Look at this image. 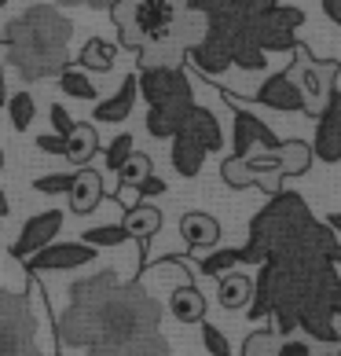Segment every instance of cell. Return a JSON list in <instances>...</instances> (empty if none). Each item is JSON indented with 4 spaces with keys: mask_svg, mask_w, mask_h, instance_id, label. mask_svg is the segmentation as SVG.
Wrapping results in <instances>:
<instances>
[{
    "mask_svg": "<svg viewBox=\"0 0 341 356\" xmlns=\"http://www.w3.org/2000/svg\"><path fill=\"white\" fill-rule=\"evenodd\" d=\"M96 151H99V136H96V129H92V125H77L74 133L67 136V154H63V158L81 169V165H88V162H92V154H96Z\"/></svg>",
    "mask_w": 341,
    "mask_h": 356,
    "instance_id": "cell-27",
    "label": "cell"
},
{
    "mask_svg": "<svg viewBox=\"0 0 341 356\" xmlns=\"http://www.w3.org/2000/svg\"><path fill=\"white\" fill-rule=\"evenodd\" d=\"M125 232L133 235V239H140V243H151L154 235L162 232V209L158 206H151L147 199L143 202H136V206H128L125 209Z\"/></svg>",
    "mask_w": 341,
    "mask_h": 356,
    "instance_id": "cell-20",
    "label": "cell"
},
{
    "mask_svg": "<svg viewBox=\"0 0 341 356\" xmlns=\"http://www.w3.org/2000/svg\"><path fill=\"white\" fill-rule=\"evenodd\" d=\"M231 59H235V67L246 70V74H260V70L268 67V51L257 44V37H253L250 30H239V33H235Z\"/></svg>",
    "mask_w": 341,
    "mask_h": 356,
    "instance_id": "cell-25",
    "label": "cell"
},
{
    "mask_svg": "<svg viewBox=\"0 0 341 356\" xmlns=\"http://www.w3.org/2000/svg\"><path fill=\"white\" fill-rule=\"evenodd\" d=\"M235 265H242V250H213V254H206V257L199 261V272L220 280V275L231 272Z\"/></svg>",
    "mask_w": 341,
    "mask_h": 356,
    "instance_id": "cell-32",
    "label": "cell"
},
{
    "mask_svg": "<svg viewBox=\"0 0 341 356\" xmlns=\"http://www.w3.org/2000/svg\"><path fill=\"white\" fill-rule=\"evenodd\" d=\"M125 239H133V235L125 232V224H103V228H88V232H81V243H88V246H122Z\"/></svg>",
    "mask_w": 341,
    "mask_h": 356,
    "instance_id": "cell-34",
    "label": "cell"
},
{
    "mask_svg": "<svg viewBox=\"0 0 341 356\" xmlns=\"http://www.w3.org/2000/svg\"><path fill=\"white\" fill-rule=\"evenodd\" d=\"M206 147H199L191 136H183L176 133L173 136V151H169V162H173V169L180 177H199L202 173V165H206Z\"/></svg>",
    "mask_w": 341,
    "mask_h": 356,
    "instance_id": "cell-22",
    "label": "cell"
},
{
    "mask_svg": "<svg viewBox=\"0 0 341 356\" xmlns=\"http://www.w3.org/2000/svg\"><path fill=\"white\" fill-rule=\"evenodd\" d=\"M70 37L74 22L63 15L56 4H30L8 22L4 37V63H11L22 81H44V77H59L70 63Z\"/></svg>",
    "mask_w": 341,
    "mask_h": 356,
    "instance_id": "cell-1",
    "label": "cell"
},
{
    "mask_svg": "<svg viewBox=\"0 0 341 356\" xmlns=\"http://www.w3.org/2000/svg\"><path fill=\"white\" fill-rule=\"evenodd\" d=\"M326 224H331L334 232H341V213H331V217H326Z\"/></svg>",
    "mask_w": 341,
    "mask_h": 356,
    "instance_id": "cell-47",
    "label": "cell"
},
{
    "mask_svg": "<svg viewBox=\"0 0 341 356\" xmlns=\"http://www.w3.org/2000/svg\"><path fill=\"white\" fill-rule=\"evenodd\" d=\"M103 202V177L96 173V169H88V165H81L74 173V188H70V209L74 213H92Z\"/></svg>",
    "mask_w": 341,
    "mask_h": 356,
    "instance_id": "cell-19",
    "label": "cell"
},
{
    "mask_svg": "<svg viewBox=\"0 0 341 356\" xmlns=\"http://www.w3.org/2000/svg\"><path fill=\"white\" fill-rule=\"evenodd\" d=\"M217 301H220V305H224V309H246V305H250V301H253V280H250V275H242V272H224V275H220V283H217Z\"/></svg>",
    "mask_w": 341,
    "mask_h": 356,
    "instance_id": "cell-21",
    "label": "cell"
},
{
    "mask_svg": "<svg viewBox=\"0 0 341 356\" xmlns=\"http://www.w3.org/2000/svg\"><path fill=\"white\" fill-rule=\"evenodd\" d=\"M316 140H312V151H316V158H323V162H341V92L334 88L331 99H326V107L316 114Z\"/></svg>",
    "mask_w": 341,
    "mask_h": 356,
    "instance_id": "cell-12",
    "label": "cell"
},
{
    "mask_svg": "<svg viewBox=\"0 0 341 356\" xmlns=\"http://www.w3.org/2000/svg\"><path fill=\"white\" fill-rule=\"evenodd\" d=\"M136 81H140V96L147 99V107L165 103L173 96H191V81L180 67H140Z\"/></svg>",
    "mask_w": 341,
    "mask_h": 356,
    "instance_id": "cell-10",
    "label": "cell"
},
{
    "mask_svg": "<svg viewBox=\"0 0 341 356\" xmlns=\"http://www.w3.org/2000/svg\"><path fill=\"white\" fill-rule=\"evenodd\" d=\"M275 154H279L283 177H305L312 169V162H316V151H312V143H305V140H283L279 147H275Z\"/></svg>",
    "mask_w": 341,
    "mask_h": 356,
    "instance_id": "cell-23",
    "label": "cell"
},
{
    "mask_svg": "<svg viewBox=\"0 0 341 356\" xmlns=\"http://www.w3.org/2000/svg\"><path fill=\"white\" fill-rule=\"evenodd\" d=\"M37 320L30 298L0 290V356H41L37 349Z\"/></svg>",
    "mask_w": 341,
    "mask_h": 356,
    "instance_id": "cell-5",
    "label": "cell"
},
{
    "mask_svg": "<svg viewBox=\"0 0 341 356\" xmlns=\"http://www.w3.org/2000/svg\"><path fill=\"white\" fill-rule=\"evenodd\" d=\"M319 4H323V15L341 30V0H319Z\"/></svg>",
    "mask_w": 341,
    "mask_h": 356,
    "instance_id": "cell-44",
    "label": "cell"
},
{
    "mask_svg": "<svg viewBox=\"0 0 341 356\" xmlns=\"http://www.w3.org/2000/svg\"><path fill=\"white\" fill-rule=\"evenodd\" d=\"M312 224H316V217H312V209L301 195H294V191L272 195V202L250 220V243L242 246V261L265 265L275 250L301 239Z\"/></svg>",
    "mask_w": 341,
    "mask_h": 356,
    "instance_id": "cell-2",
    "label": "cell"
},
{
    "mask_svg": "<svg viewBox=\"0 0 341 356\" xmlns=\"http://www.w3.org/2000/svg\"><path fill=\"white\" fill-rule=\"evenodd\" d=\"M88 356H173V349L158 331H151L128 341H99V346L88 349Z\"/></svg>",
    "mask_w": 341,
    "mask_h": 356,
    "instance_id": "cell-16",
    "label": "cell"
},
{
    "mask_svg": "<svg viewBox=\"0 0 341 356\" xmlns=\"http://www.w3.org/2000/svg\"><path fill=\"white\" fill-rule=\"evenodd\" d=\"M191 107H194L191 96H173L165 103H154V107H147V133L154 140H173L188 122Z\"/></svg>",
    "mask_w": 341,
    "mask_h": 356,
    "instance_id": "cell-14",
    "label": "cell"
},
{
    "mask_svg": "<svg viewBox=\"0 0 341 356\" xmlns=\"http://www.w3.org/2000/svg\"><path fill=\"white\" fill-rule=\"evenodd\" d=\"M8 122L15 133H26V129L33 125V118H37V99H33V92H15V96H8Z\"/></svg>",
    "mask_w": 341,
    "mask_h": 356,
    "instance_id": "cell-29",
    "label": "cell"
},
{
    "mask_svg": "<svg viewBox=\"0 0 341 356\" xmlns=\"http://www.w3.org/2000/svg\"><path fill=\"white\" fill-rule=\"evenodd\" d=\"M117 59V44L103 41V37H88L81 56H77V63H81V70H96V74H107L114 67Z\"/></svg>",
    "mask_w": 341,
    "mask_h": 356,
    "instance_id": "cell-26",
    "label": "cell"
},
{
    "mask_svg": "<svg viewBox=\"0 0 341 356\" xmlns=\"http://www.w3.org/2000/svg\"><path fill=\"white\" fill-rule=\"evenodd\" d=\"M257 103H260V107L279 111V114H305V96H301V88L290 77V70L272 74L268 81L257 88Z\"/></svg>",
    "mask_w": 341,
    "mask_h": 356,
    "instance_id": "cell-13",
    "label": "cell"
},
{
    "mask_svg": "<svg viewBox=\"0 0 341 356\" xmlns=\"http://www.w3.org/2000/svg\"><path fill=\"white\" fill-rule=\"evenodd\" d=\"M180 133H183V136H191V140L199 143V147H206L209 154L224 147V129H220L217 114H213V111H206V107H191V114H188V122H183Z\"/></svg>",
    "mask_w": 341,
    "mask_h": 356,
    "instance_id": "cell-17",
    "label": "cell"
},
{
    "mask_svg": "<svg viewBox=\"0 0 341 356\" xmlns=\"http://www.w3.org/2000/svg\"><path fill=\"white\" fill-rule=\"evenodd\" d=\"M37 151H44V154H67V136H59V133L37 136Z\"/></svg>",
    "mask_w": 341,
    "mask_h": 356,
    "instance_id": "cell-41",
    "label": "cell"
},
{
    "mask_svg": "<svg viewBox=\"0 0 341 356\" xmlns=\"http://www.w3.org/2000/svg\"><path fill=\"white\" fill-rule=\"evenodd\" d=\"M279 4V0H235L231 4V19L242 26V30H253V26L268 15V11Z\"/></svg>",
    "mask_w": 341,
    "mask_h": 356,
    "instance_id": "cell-30",
    "label": "cell"
},
{
    "mask_svg": "<svg viewBox=\"0 0 341 356\" xmlns=\"http://www.w3.org/2000/svg\"><path fill=\"white\" fill-rule=\"evenodd\" d=\"M301 22H305V15H301L297 8L275 4L250 33L257 37V44L265 48V51H294V48H297V30H301Z\"/></svg>",
    "mask_w": 341,
    "mask_h": 356,
    "instance_id": "cell-7",
    "label": "cell"
},
{
    "mask_svg": "<svg viewBox=\"0 0 341 356\" xmlns=\"http://www.w3.org/2000/svg\"><path fill=\"white\" fill-rule=\"evenodd\" d=\"M48 118H51V129H56L59 136H70L74 129H77V122L67 114V107H59V103H51V111H48Z\"/></svg>",
    "mask_w": 341,
    "mask_h": 356,
    "instance_id": "cell-40",
    "label": "cell"
},
{
    "mask_svg": "<svg viewBox=\"0 0 341 356\" xmlns=\"http://www.w3.org/2000/svg\"><path fill=\"white\" fill-rule=\"evenodd\" d=\"M4 4H8V0H0V8H4Z\"/></svg>",
    "mask_w": 341,
    "mask_h": 356,
    "instance_id": "cell-50",
    "label": "cell"
},
{
    "mask_svg": "<svg viewBox=\"0 0 341 356\" xmlns=\"http://www.w3.org/2000/svg\"><path fill=\"white\" fill-rule=\"evenodd\" d=\"M0 165H4V151H0Z\"/></svg>",
    "mask_w": 341,
    "mask_h": 356,
    "instance_id": "cell-49",
    "label": "cell"
},
{
    "mask_svg": "<svg viewBox=\"0 0 341 356\" xmlns=\"http://www.w3.org/2000/svg\"><path fill=\"white\" fill-rule=\"evenodd\" d=\"M151 173H154L151 158L143 154V151H133V158H128V162L117 169V184H122V188H140V184L147 180Z\"/></svg>",
    "mask_w": 341,
    "mask_h": 356,
    "instance_id": "cell-31",
    "label": "cell"
},
{
    "mask_svg": "<svg viewBox=\"0 0 341 356\" xmlns=\"http://www.w3.org/2000/svg\"><path fill=\"white\" fill-rule=\"evenodd\" d=\"M279 356H312V349H308V341H301V338H286L279 346Z\"/></svg>",
    "mask_w": 341,
    "mask_h": 356,
    "instance_id": "cell-43",
    "label": "cell"
},
{
    "mask_svg": "<svg viewBox=\"0 0 341 356\" xmlns=\"http://www.w3.org/2000/svg\"><path fill=\"white\" fill-rule=\"evenodd\" d=\"M133 151H136V140L128 136V133H122V136H114L110 143H107V151H103V165H107V173H114L117 177V169H122L128 158H133Z\"/></svg>",
    "mask_w": 341,
    "mask_h": 356,
    "instance_id": "cell-33",
    "label": "cell"
},
{
    "mask_svg": "<svg viewBox=\"0 0 341 356\" xmlns=\"http://www.w3.org/2000/svg\"><path fill=\"white\" fill-rule=\"evenodd\" d=\"M180 4L176 0H117L110 8V15L117 22V33H122L125 48H151L165 41L173 33V26L180 19Z\"/></svg>",
    "mask_w": 341,
    "mask_h": 356,
    "instance_id": "cell-4",
    "label": "cell"
},
{
    "mask_svg": "<svg viewBox=\"0 0 341 356\" xmlns=\"http://www.w3.org/2000/svg\"><path fill=\"white\" fill-rule=\"evenodd\" d=\"M290 77L297 81L301 96H305V114H319L331 99V92L338 88L341 77V63L338 59H312L305 48H294V63H290Z\"/></svg>",
    "mask_w": 341,
    "mask_h": 356,
    "instance_id": "cell-6",
    "label": "cell"
},
{
    "mask_svg": "<svg viewBox=\"0 0 341 356\" xmlns=\"http://www.w3.org/2000/svg\"><path fill=\"white\" fill-rule=\"evenodd\" d=\"M59 92L70 96V99H85V103H92L99 96L96 85H92V77H88V70H81V67H67L59 74Z\"/></svg>",
    "mask_w": 341,
    "mask_h": 356,
    "instance_id": "cell-28",
    "label": "cell"
},
{
    "mask_svg": "<svg viewBox=\"0 0 341 356\" xmlns=\"http://www.w3.org/2000/svg\"><path fill=\"white\" fill-rule=\"evenodd\" d=\"M169 312H173V320H180V323H202L206 320V298L191 283H183L169 294Z\"/></svg>",
    "mask_w": 341,
    "mask_h": 356,
    "instance_id": "cell-24",
    "label": "cell"
},
{
    "mask_svg": "<svg viewBox=\"0 0 341 356\" xmlns=\"http://www.w3.org/2000/svg\"><path fill=\"white\" fill-rule=\"evenodd\" d=\"M323 356H341V353H338V349H334V353H323Z\"/></svg>",
    "mask_w": 341,
    "mask_h": 356,
    "instance_id": "cell-48",
    "label": "cell"
},
{
    "mask_svg": "<svg viewBox=\"0 0 341 356\" xmlns=\"http://www.w3.org/2000/svg\"><path fill=\"white\" fill-rule=\"evenodd\" d=\"M180 235L191 250H213L220 243V224H217V217L191 209V213L180 217Z\"/></svg>",
    "mask_w": 341,
    "mask_h": 356,
    "instance_id": "cell-18",
    "label": "cell"
},
{
    "mask_svg": "<svg viewBox=\"0 0 341 356\" xmlns=\"http://www.w3.org/2000/svg\"><path fill=\"white\" fill-rule=\"evenodd\" d=\"M136 99H140V81H136V74H128L125 81H122V88L114 92V96H107V99H99V103H96V111H92V122H103V125L125 122V118L133 114Z\"/></svg>",
    "mask_w": 341,
    "mask_h": 356,
    "instance_id": "cell-15",
    "label": "cell"
},
{
    "mask_svg": "<svg viewBox=\"0 0 341 356\" xmlns=\"http://www.w3.org/2000/svg\"><path fill=\"white\" fill-rule=\"evenodd\" d=\"M279 334L275 331H253L242 346V356H279Z\"/></svg>",
    "mask_w": 341,
    "mask_h": 356,
    "instance_id": "cell-36",
    "label": "cell"
},
{
    "mask_svg": "<svg viewBox=\"0 0 341 356\" xmlns=\"http://www.w3.org/2000/svg\"><path fill=\"white\" fill-rule=\"evenodd\" d=\"M224 96L231 99V92H224ZM231 107H235V136H231V154H239V158H246L250 151H275L279 147V136L272 133V129L260 122L257 114H250V111H242L239 103L231 99Z\"/></svg>",
    "mask_w": 341,
    "mask_h": 356,
    "instance_id": "cell-9",
    "label": "cell"
},
{
    "mask_svg": "<svg viewBox=\"0 0 341 356\" xmlns=\"http://www.w3.org/2000/svg\"><path fill=\"white\" fill-rule=\"evenodd\" d=\"M11 213V202H8V195H4V188H0V217H8Z\"/></svg>",
    "mask_w": 341,
    "mask_h": 356,
    "instance_id": "cell-46",
    "label": "cell"
},
{
    "mask_svg": "<svg viewBox=\"0 0 341 356\" xmlns=\"http://www.w3.org/2000/svg\"><path fill=\"white\" fill-rule=\"evenodd\" d=\"M220 180H224L228 188H250V184H253V173H250V165H246V158L228 154L224 162H220Z\"/></svg>",
    "mask_w": 341,
    "mask_h": 356,
    "instance_id": "cell-35",
    "label": "cell"
},
{
    "mask_svg": "<svg viewBox=\"0 0 341 356\" xmlns=\"http://www.w3.org/2000/svg\"><path fill=\"white\" fill-rule=\"evenodd\" d=\"M96 261V246L88 243H48L44 250H37L33 257H26L30 272H74Z\"/></svg>",
    "mask_w": 341,
    "mask_h": 356,
    "instance_id": "cell-8",
    "label": "cell"
},
{
    "mask_svg": "<svg viewBox=\"0 0 341 356\" xmlns=\"http://www.w3.org/2000/svg\"><path fill=\"white\" fill-rule=\"evenodd\" d=\"M235 0H188V8L191 11H202L206 19H220V15H228Z\"/></svg>",
    "mask_w": 341,
    "mask_h": 356,
    "instance_id": "cell-39",
    "label": "cell"
},
{
    "mask_svg": "<svg viewBox=\"0 0 341 356\" xmlns=\"http://www.w3.org/2000/svg\"><path fill=\"white\" fill-rule=\"evenodd\" d=\"M0 103H8V77H4V56H0Z\"/></svg>",
    "mask_w": 341,
    "mask_h": 356,
    "instance_id": "cell-45",
    "label": "cell"
},
{
    "mask_svg": "<svg viewBox=\"0 0 341 356\" xmlns=\"http://www.w3.org/2000/svg\"><path fill=\"white\" fill-rule=\"evenodd\" d=\"M33 188L41 195H70L74 188V173H44L33 180Z\"/></svg>",
    "mask_w": 341,
    "mask_h": 356,
    "instance_id": "cell-37",
    "label": "cell"
},
{
    "mask_svg": "<svg viewBox=\"0 0 341 356\" xmlns=\"http://www.w3.org/2000/svg\"><path fill=\"white\" fill-rule=\"evenodd\" d=\"M202 346H206L209 356H231V341H228V334L220 331V327H213V323H202Z\"/></svg>",
    "mask_w": 341,
    "mask_h": 356,
    "instance_id": "cell-38",
    "label": "cell"
},
{
    "mask_svg": "<svg viewBox=\"0 0 341 356\" xmlns=\"http://www.w3.org/2000/svg\"><path fill=\"white\" fill-rule=\"evenodd\" d=\"M136 191H140V199H158V195H165V180L151 173V177L136 188Z\"/></svg>",
    "mask_w": 341,
    "mask_h": 356,
    "instance_id": "cell-42",
    "label": "cell"
},
{
    "mask_svg": "<svg viewBox=\"0 0 341 356\" xmlns=\"http://www.w3.org/2000/svg\"><path fill=\"white\" fill-rule=\"evenodd\" d=\"M59 232H63V213H59V209H44V213H33V217L19 228L15 243H11V254H15L19 261L33 257L37 250H44L48 243H56V239H59Z\"/></svg>",
    "mask_w": 341,
    "mask_h": 356,
    "instance_id": "cell-11",
    "label": "cell"
},
{
    "mask_svg": "<svg viewBox=\"0 0 341 356\" xmlns=\"http://www.w3.org/2000/svg\"><path fill=\"white\" fill-rule=\"evenodd\" d=\"M158 323H162L158 298H151L140 283H117L99 301V341H128L158 331Z\"/></svg>",
    "mask_w": 341,
    "mask_h": 356,
    "instance_id": "cell-3",
    "label": "cell"
}]
</instances>
